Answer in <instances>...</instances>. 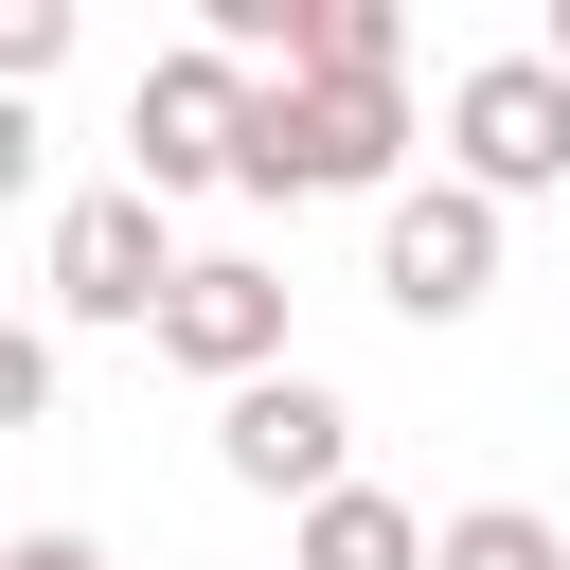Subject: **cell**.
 I'll return each instance as SVG.
<instances>
[{"mask_svg":"<svg viewBox=\"0 0 570 570\" xmlns=\"http://www.w3.org/2000/svg\"><path fill=\"white\" fill-rule=\"evenodd\" d=\"M410 142V89H321V71H267L249 89V196H374Z\"/></svg>","mask_w":570,"mask_h":570,"instance_id":"cell-1","label":"cell"},{"mask_svg":"<svg viewBox=\"0 0 570 570\" xmlns=\"http://www.w3.org/2000/svg\"><path fill=\"white\" fill-rule=\"evenodd\" d=\"M249 89H267V71H232L214 36L160 53V71L125 89V178H142V196H214V178L249 160Z\"/></svg>","mask_w":570,"mask_h":570,"instance_id":"cell-2","label":"cell"},{"mask_svg":"<svg viewBox=\"0 0 570 570\" xmlns=\"http://www.w3.org/2000/svg\"><path fill=\"white\" fill-rule=\"evenodd\" d=\"M36 267H53V321H142V338H160V303H178V267H196V249L160 232V196H142V178H107V196H71V214H53V249H36Z\"/></svg>","mask_w":570,"mask_h":570,"instance_id":"cell-3","label":"cell"},{"mask_svg":"<svg viewBox=\"0 0 570 570\" xmlns=\"http://www.w3.org/2000/svg\"><path fill=\"white\" fill-rule=\"evenodd\" d=\"M445 178H481L499 214L552 196V178H570V71H552V53H481V71L445 89Z\"/></svg>","mask_w":570,"mask_h":570,"instance_id":"cell-4","label":"cell"},{"mask_svg":"<svg viewBox=\"0 0 570 570\" xmlns=\"http://www.w3.org/2000/svg\"><path fill=\"white\" fill-rule=\"evenodd\" d=\"M214 463H232L249 499H303V517H321V499L356 481V410H338V392L285 356V374H249V392L214 410Z\"/></svg>","mask_w":570,"mask_h":570,"instance_id":"cell-5","label":"cell"},{"mask_svg":"<svg viewBox=\"0 0 570 570\" xmlns=\"http://www.w3.org/2000/svg\"><path fill=\"white\" fill-rule=\"evenodd\" d=\"M374 285H392V321H481V285H499V196H481V178L392 196V214H374Z\"/></svg>","mask_w":570,"mask_h":570,"instance_id":"cell-6","label":"cell"},{"mask_svg":"<svg viewBox=\"0 0 570 570\" xmlns=\"http://www.w3.org/2000/svg\"><path fill=\"white\" fill-rule=\"evenodd\" d=\"M160 356H178V374H214V392L285 374V285H267L249 249H196V267H178V303H160Z\"/></svg>","mask_w":570,"mask_h":570,"instance_id":"cell-7","label":"cell"},{"mask_svg":"<svg viewBox=\"0 0 570 570\" xmlns=\"http://www.w3.org/2000/svg\"><path fill=\"white\" fill-rule=\"evenodd\" d=\"M428 552H445V534H428L410 499H374V481H338V499L285 534V570H428Z\"/></svg>","mask_w":570,"mask_h":570,"instance_id":"cell-8","label":"cell"},{"mask_svg":"<svg viewBox=\"0 0 570 570\" xmlns=\"http://www.w3.org/2000/svg\"><path fill=\"white\" fill-rule=\"evenodd\" d=\"M303 71H321V89H392V71H410V18H392V0H321Z\"/></svg>","mask_w":570,"mask_h":570,"instance_id":"cell-9","label":"cell"},{"mask_svg":"<svg viewBox=\"0 0 570 570\" xmlns=\"http://www.w3.org/2000/svg\"><path fill=\"white\" fill-rule=\"evenodd\" d=\"M428 570H570V552H552V517H517V499H463Z\"/></svg>","mask_w":570,"mask_h":570,"instance_id":"cell-10","label":"cell"},{"mask_svg":"<svg viewBox=\"0 0 570 570\" xmlns=\"http://www.w3.org/2000/svg\"><path fill=\"white\" fill-rule=\"evenodd\" d=\"M53 53H71V0H18V18H0V89H36Z\"/></svg>","mask_w":570,"mask_h":570,"instance_id":"cell-11","label":"cell"},{"mask_svg":"<svg viewBox=\"0 0 570 570\" xmlns=\"http://www.w3.org/2000/svg\"><path fill=\"white\" fill-rule=\"evenodd\" d=\"M0 570H107V552H89V534H18Z\"/></svg>","mask_w":570,"mask_h":570,"instance_id":"cell-12","label":"cell"},{"mask_svg":"<svg viewBox=\"0 0 570 570\" xmlns=\"http://www.w3.org/2000/svg\"><path fill=\"white\" fill-rule=\"evenodd\" d=\"M552 71H570V18H552Z\"/></svg>","mask_w":570,"mask_h":570,"instance_id":"cell-13","label":"cell"}]
</instances>
